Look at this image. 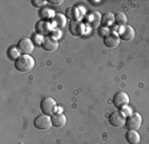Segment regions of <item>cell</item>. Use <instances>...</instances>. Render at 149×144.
<instances>
[{"instance_id":"obj_5","label":"cell","mask_w":149,"mask_h":144,"mask_svg":"<svg viewBox=\"0 0 149 144\" xmlns=\"http://www.w3.org/2000/svg\"><path fill=\"white\" fill-rule=\"evenodd\" d=\"M33 43L29 39H22L17 44V50L23 53V55H29L31 52H33Z\"/></svg>"},{"instance_id":"obj_18","label":"cell","mask_w":149,"mask_h":144,"mask_svg":"<svg viewBox=\"0 0 149 144\" xmlns=\"http://www.w3.org/2000/svg\"><path fill=\"white\" fill-rule=\"evenodd\" d=\"M49 3H51V4H61L63 1H61V0H51Z\"/></svg>"},{"instance_id":"obj_12","label":"cell","mask_w":149,"mask_h":144,"mask_svg":"<svg viewBox=\"0 0 149 144\" xmlns=\"http://www.w3.org/2000/svg\"><path fill=\"white\" fill-rule=\"evenodd\" d=\"M127 140L129 144H139L140 143V135L137 134V131H130V129H128Z\"/></svg>"},{"instance_id":"obj_15","label":"cell","mask_w":149,"mask_h":144,"mask_svg":"<svg viewBox=\"0 0 149 144\" xmlns=\"http://www.w3.org/2000/svg\"><path fill=\"white\" fill-rule=\"evenodd\" d=\"M65 22H67V20H65V16L61 15V13H59V15L55 16V23L59 25V27H64Z\"/></svg>"},{"instance_id":"obj_10","label":"cell","mask_w":149,"mask_h":144,"mask_svg":"<svg viewBox=\"0 0 149 144\" xmlns=\"http://www.w3.org/2000/svg\"><path fill=\"white\" fill-rule=\"evenodd\" d=\"M120 38L123 39V40H125V41L133 40V38H134V29L132 28L130 25H125L124 28H123V31H121Z\"/></svg>"},{"instance_id":"obj_13","label":"cell","mask_w":149,"mask_h":144,"mask_svg":"<svg viewBox=\"0 0 149 144\" xmlns=\"http://www.w3.org/2000/svg\"><path fill=\"white\" fill-rule=\"evenodd\" d=\"M115 22L118 25H127V16H125V13L118 12L117 15H115Z\"/></svg>"},{"instance_id":"obj_14","label":"cell","mask_w":149,"mask_h":144,"mask_svg":"<svg viewBox=\"0 0 149 144\" xmlns=\"http://www.w3.org/2000/svg\"><path fill=\"white\" fill-rule=\"evenodd\" d=\"M113 20H115V16L112 15V13H105V15L102 16L101 23H102V25H111L113 23Z\"/></svg>"},{"instance_id":"obj_17","label":"cell","mask_w":149,"mask_h":144,"mask_svg":"<svg viewBox=\"0 0 149 144\" xmlns=\"http://www.w3.org/2000/svg\"><path fill=\"white\" fill-rule=\"evenodd\" d=\"M17 51L19 50H16V48H13V47H11V48H9V50H8V56L9 57H11V59H12V57H13V59H17Z\"/></svg>"},{"instance_id":"obj_3","label":"cell","mask_w":149,"mask_h":144,"mask_svg":"<svg viewBox=\"0 0 149 144\" xmlns=\"http://www.w3.org/2000/svg\"><path fill=\"white\" fill-rule=\"evenodd\" d=\"M51 125H53L52 119L48 115H45V113L37 116L36 119H35V127L37 129H48V128H51Z\"/></svg>"},{"instance_id":"obj_6","label":"cell","mask_w":149,"mask_h":144,"mask_svg":"<svg viewBox=\"0 0 149 144\" xmlns=\"http://www.w3.org/2000/svg\"><path fill=\"white\" fill-rule=\"evenodd\" d=\"M109 123L113 127H123L125 125V117L121 112H113L109 115Z\"/></svg>"},{"instance_id":"obj_7","label":"cell","mask_w":149,"mask_h":144,"mask_svg":"<svg viewBox=\"0 0 149 144\" xmlns=\"http://www.w3.org/2000/svg\"><path fill=\"white\" fill-rule=\"evenodd\" d=\"M129 103V96H128L125 92H117L113 97V104H115L117 108H121V107H125Z\"/></svg>"},{"instance_id":"obj_11","label":"cell","mask_w":149,"mask_h":144,"mask_svg":"<svg viewBox=\"0 0 149 144\" xmlns=\"http://www.w3.org/2000/svg\"><path fill=\"white\" fill-rule=\"evenodd\" d=\"M65 123H67V117H65L63 113H55V115L52 116V124L55 125V127H57V128L64 127Z\"/></svg>"},{"instance_id":"obj_16","label":"cell","mask_w":149,"mask_h":144,"mask_svg":"<svg viewBox=\"0 0 149 144\" xmlns=\"http://www.w3.org/2000/svg\"><path fill=\"white\" fill-rule=\"evenodd\" d=\"M40 25V27H39V31L41 32V34H47V32L48 31H51V28H49V24H48V23H41V24H39Z\"/></svg>"},{"instance_id":"obj_4","label":"cell","mask_w":149,"mask_h":144,"mask_svg":"<svg viewBox=\"0 0 149 144\" xmlns=\"http://www.w3.org/2000/svg\"><path fill=\"white\" fill-rule=\"evenodd\" d=\"M141 122H143V119H141L140 113H132L128 117L127 122H125V125H127L128 129H130V131H137L141 127Z\"/></svg>"},{"instance_id":"obj_9","label":"cell","mask_w":149,"mask_h":144,"mask_svg":"<svg viewBox=\"0 0 149 144\" xmlns=\"http://www.w3.org/2000/svg\"><path fill=\"white\" fill-rule=\"evenodd\" d=\"M41 45H43V48L45 51H55V50H57V47H59V43H57L56 39L45 38L43 40V43H41Z\"/></svg>"},{"instance_id":"obj_8","label":"cell","mask_w":149,"mask_h":144,"mask_svg":"<svg viewBox=\"0 0 149 144\" xmlns=\"http://www.w3.org/2000/svg\"><path fill=\"white\" fill-rule=\"evenodd\" d=\"M118 43H120V38L116 34H109L104 38V44L108 48H116L118 45Z\"/></svg>"},{"instance_id":"obj_1","label":"cell","mask_w":149,"mask_h":144,"mask_svg":"<svg viewBox=\"0 0 149 144\" xmlns=\"http://www.w3.org/2000/svg\"><path fill=\"white\" fill-rule=\"evenodd\" d=\"M35 67V60L29 55H22L15 60V68L19 72H29Z\"/></svg>"},{"instance_id":"obj_19","label":"cell","mask_w":149,"mask_h":144,"mask_svg":"<svg viewBox=\"0 0 149 144\" xmlns=\"http://www.w3.org/2000/svg\"><path fill=\"white\" fill-rule=\"evenodd\" d=\"M33 4H37V6H41V4H45V1H32Z\"/></svg>"},{"instance_id":"obj_2","label":"cell","mask_w":149,"mask_h":144,"mask_svg":"<svg viewBox=\"0 0 149 144\" xmlns=\"http://www.w3.org/2000/svg\"><path fill=\"white\" fill-rule=\"evenodd\" d=\"M40 108L45 115H55V110H56V101L53 100L52 97H44L40 103Z\"/></svg>"}]
</instances>
